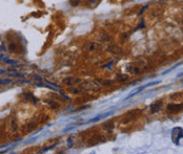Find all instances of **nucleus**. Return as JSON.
I'll return each mask as SVG.
<instances>
[{
	"mask_svg": "<svg viewBox=\"0 0 183 154\" xmlns=\"http://www.w3.org/2000/svg\"><path fill=\"white\" fill-rule=\"evenodd\" d=\"M82 88L85 90H89V91H98L100 87L95 82H89V83L82 84Z\"/></svg>",
	"mask_w": 183,
	"mask_h": 154,
	"instance_id": "nucleus-2",
	"label": "nucleus"
},
{
	"mask_svg": "<svg viewBox=\"0 0 183 154\" xmlns=\"http://www.w3.org/2000/svg\"><path fill=\"white\" fill-rule=\"evenodd\" d=\"M81 2V0H71V5L72 6H78Z\"/></svg>",
	"mask_w": 183,
	"mask_h": 154,
	"instance_id": "nucleus-7",
	"label": "nucleus"
},
{
	"mask_svg": "<svg viewBox=\"0 0 183 154\" xmlns=\"http://www.w3.org/2000/svg\"><path fill=\"white\" fill-rule=\"evenodd\" d=\"M84 48H85L87 50L92 52V50H96V49L101 48V45L97 44V43H95V42H89V43H87V44L84 45Z\"/></svg>",
	"mask_w": 183,
	"mask_h": 154,
	"instance_id": "nucleus-3",
	"label": "nucleus"
},
{
	"mask_svg": "<svg viewBox=\"0 0 183 154\" xmlns=\"http://www.w3.org/2000/svg\"><path fill=\"white\" fill-rule=\"evenodd\" d=\"M64 84H66V85H68V86H73V85H77V84L79 83V82H81V80L78 78H68L64 80Z\"/></svg>",
	"mask_w": 183,
	"mask_h": 154,
	"instance_id": "nucleus-4",
	"label": "nucleus"
},
{
	"mask_svg": "<svg viewBox=\"0 0 183 154\" xmlns=\"http://www.w3.org/2000/svg\"><path fill=\"white\" fill-rule=\"evenodd\" d=\"M183 139V129L175 128L173 130V141L175 144L179 145V141Z\"/></svg>",
	"mask_w": 183,
	"mask_h": 154,
	"instance_id": "nucleus-1",
	"label": "nucleus"
},
{
	"mask_svg": "<svg viewBox=\"0 0 183 154\" xmlns=\"http://www.w3.org/2000/svg\"><path fill=\"white\" fill-rule=\"evenodd\" d=\"M100 2V0H87V6L91 8H95L96 5H98V3Z\"/></svg>",
	"mask_w": 183,
	"mask_h": 154,
	"instance_id": "nucleus-5",
	"label": "nucleus"
},
{
	"mask_svg": "<svg viewBox=\"0 0 183 154\" xmlns=\"http://www.w3.org/2000/svg\"><path fill=\"white\" fill-rule=\"evenodd\" d=\"M160 104H161V103L156 102V103H154V104H153L152 106H151V110H152V112H153V113L156 112V111H158V110L160 109V108H159Z\"/></svg>",
	"mask_w": 183,
	"mask_h": 154,
	"instance_id": "nucleus-6",
	"label": "nucleus"
}]
</instances>
